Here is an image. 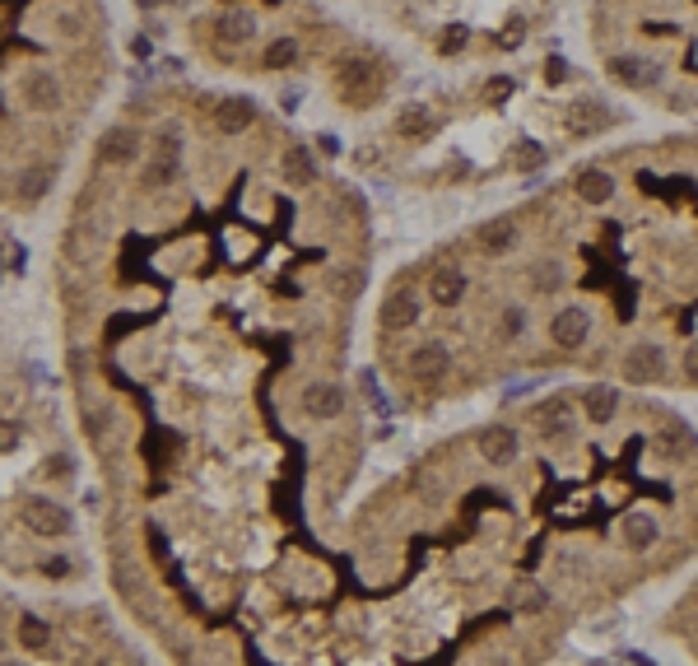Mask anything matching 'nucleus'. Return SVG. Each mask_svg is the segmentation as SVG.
Masks as SVG:
<instances>
[{"mask_svg":"<svg viewBox=\"0 0 698 666\" xmlns=\"http://www.w3.org/2000/svg\"><path fill=\"white\" fill-rule=\"evenodd\" d=\"M340 98L345 103H354V108H368L377 94H382V75H377L368 61H359V56H349V61H340Z\"/></svg>","mask_w":698,"mask_h":666,"instance_id":"f257e3e1","label":"nucleus"},{"mask_svg":"<svg viewBox=\"0 0 698 666\" xmlns=\"http://www.w3.org/2000/svg\"><path fill=\"white\" fill-rule=\"evenodd\" d=\"M19 517H24L38 536H61V531H70V513L56 508L52 499H42V494H24V499H19Z\"/></svg>","mask_w":698,"mask_h":666,"instance_id":"f03ea898","label":"nucleus"},{"mask_svg":"<svg viewBox=\"0 0 698 666\" xmlns=\"http://www.w3.org/2000/svg\"><path fill=\"white\" fill-rule=\"evenodd\" d=\"M619 373H624L633 387H643V382H652V378H661V373H666V350H661V345H652V340H638V345L624 354Z\"/></svg>","mask_w":698,"mask_h":666,"instance_id":"7ed1b4c3","label":"nucleus"},{"mask_svg":"<svg viewBox=\"0 0 698 666\" xmlns=\"http://www.w3.org/2000/svg\"><path fill=\"white\" fill-rule=\"evenodd\" d=\"M605 70H610V80L624 84V89H652V84H657V66H652L647 56H633V52H615L605 61Z\"/></svg>","mask_w":698,"mask_h":666,"instance_id":"20e7f679","label":"nucleus"},{"mask_svg":"<svg viewBox=\"0 0 698 666\" xmlns=\"http://www.w3.org/2000/svg\"><path fill=\"white\" fill-rule=\"evenodd\" d=\"M410 373L419 382H443L452 373V350H447L443 340H424V345L410 350Z\"/></svg>","mask_w":698,"mask_h":666,"instance_id":"39448f33","label":"nucleus"},{"mask_svg":"<svg viewBox=\"0 0 698 666\" xmlns=\"http://www.w3.org/2000/svg\"><path fill=\"white\" fill-rule=\"evenodd\" d=\"M587 336H591V317H587V308H564V313H559V317L550 322V340H554V345H559L564 354L582 350V345H587Z\"/></svg>","mask_w":698,"mask_h":666,"instance_id":"423d86ee","label":"nucleus"},{"mask_svg":"<svg viewBox=\"0 0 698 666\" xmlns=\"http://www.w3.org/2000/svg\"><path fill=\"white\" fill-rule=\"evenodd\" d=\"M10 187H14V201L19 205H38L42 196L56 187V168L52 164H28V168H19V173L10 177Z\"/></svg>","mask_w":698,"mask_h":666,"instance_id":"0eeeda50","label":"nucleus"},{"mask_svg":"<svg viewBox=\"0 0 698 666\" xmlns=\"http://www.w3.org/2000/svg\"><path fill=\"white\" fill-rule=\"evenodd\" d=\"M19 98H24L28 112H56L61 108V84H56V75L38 70V75H24V80H19Z\"/></svg>","mask_w":698,"mask_h":666,"instance_id":"6e6552de","label":"nucleus"},{"mask_svg":"<svg viewBox=\"0 0 698 666\" xmlns=\"http://www.w3.org/2000/svg\"><path fill=\"white\" fill-rule=\"evenodd\" d=\"M210 122H215L219 136H242V131L256 122V103L252 98H219L215 112H210Z\"/></svg>","mask_w":698,"mask_h":666,"instance_id":"1a4fd4ad","label":"nucleus"},{"mask_svg":"<svg viewBox=\"0 0 698 666\" xmlns=\"http://www.w3.org/2000/svg\"><path fill=\"white\" fill-rule=\"evenodd\" d=\"M419 313H424V303H419V294H410V289H396V294H387L382 299V327L387 331H410L419 322Z\"/></svg>","mask_w":698,"mask_h":666,"instance_id":"9d476101","label":"nucleus"},{"mask_svg":"<svg viewBox=\"0 0 698 666\" xmlns=\"http://www.w3.org/2000/svg\"><path fill=\"white\" fill-rule=\"evenodd\" d=\"M475 448H480L484 462L508 466L512 457H517V429H512V424H489V429H480Z\"/></svg>","mask_w":698,"mask_h":666,"instance_id":"9b49d317","label":"nucleus"},{"mask_svg":"<svg viewBox=\"0 0 698 666\" xmlns=\"http://www.w3.org/2000/svg\"><path fill=\"white\" fill-rule=\"evenodd\" d=\"M131 159H140V136L131 126H112L98 136V164H131Z\"/></svg>","mask_w":698,"mask_h":666,"instance_id":"f8f14e48","label":"nucleus"},{"mask_svg":"<svg viewBox=\"0 0 698 666\" xmlns=\"http://www.w3.org/2000/svg\"><path fill=\"white\" fill-rule=\"evenodd\" d=\"M280 182L284 187H317V159H312V150H303V145H289V150L280 154Z\"/></svg>","mask_w":698,"mask_h":666,"instance_id":"ddd939ff","label":"nucleus"},{"mask_svg":"<svg viewBox=\"0 0 698 666\" xmlns=\"http://www.w3.org/2000/svg\"><path fill=\"white\" fill-rule=\"evenodd\" d=\"M573 191H578L582 205H610L615 201V173H605V168H578L573 173Z\"/></svg>","mask_w":698,"mask_h":666,"instance_id":"4468645a","label":"nucleus"},{"mask_svg":"<svg viewBox=\"0 0 698 666\" xmlns=\"http://www.w3.org/2000/svg\"><path fill=\"white\" fill-rule=\"evenodd\" d=\"M429 299L438 303V308H457V303L466 299V271H457V266H433Z\"/></svg>","mask_w":698,"mask_h":666,"instance_id":"2eb2a0df","label":"nucleus"},{"mask_svg":"<svg viewBox=\"0 0 698 666\" xmlns=\"http://www.w3.org/2000/svg\"><path fill=\"white\" fill-rule=\"evenodd\" d=\"M517 243V224L512 219H484V224H475V247H480L484 257H503L508 247Z\"/></svg>","mask_w":698,"mask_h":666,"instance_id":"dca6fc26","label":"nucleus"},{"mask_svg":"<svg viewBox=\"0 0 698 666\" xmlns=\"http://www.w3.org/2000/svg\"><path fill=\"white\" fill-rule=\"evenodd\" d=\"M303 410L317 415V420H336L340 410H345V392H340L336 382H308L303 387Z\"/></svg>","mask_w":698,"mask_h":666,"instance_id":"f3484780","label":"nucleus"},{"mask_svg":"<svg viewBox=\"0 0 698 666\" xmlns=\"http://www.w3.org/2000/svg\"><path fill=\"white\" fill-rule=\"evenodd\" d=\"M582 410H587V420L591 424H610L615 420V410H619V392L610 387V382H591V387H582Z\"/></svg>","mask_w":698,"mask_h":666,"instance_id":"a211bd4d","label":"nucleus"},{"mask_svg":"<svg viewBox=\"0 0 698 666\" xmlns=\"http://www.w3.org/2000/svg\"><path fill=\"white\" fill-rule=\"evenodd\" d=\"M391 136H396V140H429V136H433V117H429V108H419V103L401 108L396 117H391Z\"/></svg>","mask_w":698,"mask_h":666,"instance_id":"6ab92c4d","label":"nucleus"},{"mask_svg":"<svg viewBox=\"0 0 698 666\" xmlns=\"http://www.w3.org/2000/svg\"><path fill=\"white\" fill-rule=\"evenodd\" d=\"M531 424H536L540 438H568L573 434V420H568L564 401H545L540 410H531Z\"/></svg>","mask_w":698,"mask_h":666,"instance_id":"aec40b11","label":"nucleus"},{"mask_svg":"<svg viewBox=\"0 0 698 666\" xmlns=\"http://www.w3.org/2000/svg\"><path fill=\"white\" fill-rule=\"evenodd\" d=\"M215 38H224V42H247V38H256V14L252 10H224L215 19Z\"/></svg>","mask_w":698,"mask_h":666,"instance_id":"412c9836","label":"nucleus"},{"mask_svg":"<svg viewBox=\"0 0 698 666\" xmlns=\"http://www.w3.org/2000/svg\"><path fill=\"white\" fill-rule=\"evenodd\" d=\"M657 448L666 452V457H685L689 448H694V434H689L685 420H661L657 424Z\"/></svg>","mask_w":698,"mask_h":666,"instance_id":"4be33fe9","label":"nucleus"},{"mask_svg":"<svg viewBox=\"0 0 698 666\" xmlns=\"http://www.w3.org/2000/svg\"><path fill=\"white\" fill-rule=\"evenodd\" d=\"M605 126H610V112H605L601 103L573 108V117H568V131H573V136H596V131H605Z\"/></svg>","mask_w":698,"mask_h":666,"instance_id":"5701e85b","label":"nucleus"},{"mask_svg":"<svg viewBox=\"0 0 698 666\" xmlns=\"http://www.w3.org/2000/svg\"><path fill=\"white\" fill-rule=\"evenodd\" d=\"M619 536H624V545H629L633 555H643V550H652V541H657V527H652V517L638 513L619 527Z\"/></svg>","mask_w":698,"mask_h":666,"instance_id":"b1692460","label":"nucleus"},{"mask_svg":"<svg viewBox=\"0 0 698 666\" xmlns=\"http://www.w3.org/2000/svg\"><path fill=\"white\" fill-rule=\"evenodd\" d=\"M298 61V38H275L266 47V56H261V66L266 70H289Z\"/></svg>","mask_w":698,"mask_h":666,"instance_id":"393cba45","label":"nucleus"},{"mask_svg":"<svg viewBox=\"0 0 698 666\" xmlns=\"http://www.w3.org/2000/svg\"><path fill=\"white\" fill-rule=\"evenodd\" d=\"M531 285H536L545 299L559 294V289H564V266H559V261H540L536 271H531Z\"/></svg>","mask_w":698,"mask_h":666,"instance_id":"a878e982","label":"nucleus"},{"mask_svg":"<svg viewBox=\"0 0 698 666\" xmlns=\"http://www.w3.org/2000/svg\"><path fill=\"white\" fill-rule=\"evenodd\" d=\"M359 285H363V275L349 271V266H340V271L326 275V289H331L336 299H354V294H359Z\"/></svg>","mask_w":698,"mask_h":666,"instance_id":"bb28decb","label":"nucleus"},{"mask_svg":"<svg viewBox=\"0 0 698 666\" xmlns=\"http://www.w3.org/2000/svg\"><path fill=\"white\" fill-rule=\"evenodd\" d=\"M19 639H24V648H47V625H42L38 615H19Z\"/></svg>","mask_w":698,"mask_h":666,"instance_id":"cd10ccee","label":"nucleus"},{"mask_svg":"<svg viewBox=\"0 0 698 666\" xmlns=\"http://www.w3.org/2000/svg\"><path fill=\"white\" fill-rule=\"evenodd\" d=\"M522 331H526V313L512 303V308H503V317H498V336L503 340H522Z\"/></svg>","mask_w":698,"mask_h":666,"instance_id":"c85d7f7f","label":"nucleus"},{"mask_svg":"<svg viewBox=\"0 0 698 666\" xmlns=\"http://www.w3.org/2000/svg\"><path fill=\"white\" fill-rule=\"evenodd\" d=\"M461 47H466V28H461V24L443 28V38H438V52H443V56H457Z\"/></svg>","mask_w":698,"mask_h":666,"instance_id":"c756f323","label":"nucleus"},{"mask_svg":"<svg viewBox=\"0 0 698 666\" xmlns=\"http://www.w3.org/2000/svg\"><path fill=\"white\" fill-rule=\"evenodd\" d=\"M545 592H540V587H517V606H522V611H545Z\"/></svg>","mask_w":698,"mask_h":666,"instance_id":"7c9ffc66","label":"nucleus"},{"mask_svg":"<svg viewBox=\"0 0 698 666\" xmlns=\"http://www.w3.org/2000/svg\"><path fill=\"white\" fill-rule=\"evenodd\" d=\"M680 364H685V378L698 382V340H689V345H685V359H680Z\"/></svg>","mask_w":698,"mask_h":666,"instance_id":"2f4dec72","label":"nucleus"},{"mask_svg":"<svg viewBox=\"0 0 698 666\" xmlns=\"http://www.w3.org/2000/svg\"><path fill=\"white\" fill-rule=\"evenodd\" d=\"M545 70H550V84H564L568 80V66L559 61V56H550V66H545Z\"/></svg>","mask_w":698,"mask_h":666,"instance_id":"473e14b6","label":"nucleus"},{"mask_svg":"<svg viewBox=\"0 0 698 666\" xmlns=\"http://www.w3.org/2000/svg\"><path fill=\"white\" fill-rule=\"evenodd\" d=\"M42 573H47V578H66L70 564H66V559H52V564H42Z\"/></svg>","mask_w":698,"mask_h":666,"instance_id":"72a5a7b5","label":"nucleus"},{"mask_svg":"<svg viewBox=\"0 0 698 666\" xmlns=\"http://www.w3.org/2000/svg\"><path fill=\"white\" fill-rule=\"evenodd\" d=\"M135 5H140V10H154V5H163V0H135Z\"/></svg>","mask_w":698,"mask_h":666,"instance_id":"f704fd0d","label":"nucleus"},{"mask_svg":"<svg viewBox=\"0 0 698 666\" xmlns=\"http://www.w3.org/2000/svg\"><path fill=\"white\" fill-rule=\"evenodd\" d=\"M10 666H14V662H10Z\"/></svg>","mask_w":698,"mask_h":666,"instance_id":"c9c22d12","label":"nucleus"}]
</instances>
